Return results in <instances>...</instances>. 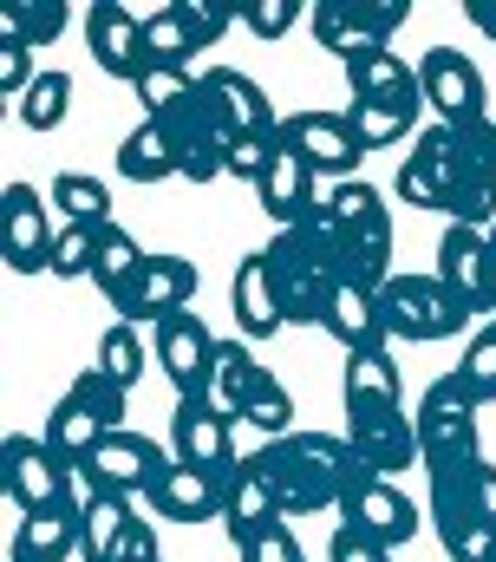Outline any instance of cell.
Returning a JSON list of instances; mask_svg holds the SVG:
<instances>
[{"mask_svg":"<svg viewBox=\"0 0 496 562\" xmlns=\"http://www.w3.org/2000/svg\"><path fill=\"white\" fill-rule=\"evenodd\" d=\"M248 464L268 477L281 517H320V510H340L360 458L347 445V431H314V425H294L281 438H261V451H248Z\"/></svg>","mask_w":496,"mask_h":562,"instance_id":"obj_1","label":"cell"},{"mask_svg":"<svg viewBox=\"0 0 496 562\" xmlns=\"http://www.w3.org/2000/svg\"><path fill=\"white\" fill-rule=\"evenodd\" d=\"M261 256H268V276H274V294H281V314H288V321H314V327H320V314H327L334 288L347 281L327 196H320L301 223L274 229V243H268Z\"/></svg>","mask_w":496,"mask_h":562,"instance_id":"obj_2","label":"cell"},{"mask_svg":"<svg viewBox=\"0 0 496 562\" xmlns=\"http://www.w3.org/2000/svg\"><path fill=\"white\" fill-rule=\"evenodd\" d=\"M327 210H334V243H340V269L360 288H385L398 276L392 269V216H385V196L372 190L367 177L353 183H334L327 190Z\"/></svg>","mask_w":496,"mask_h":562,"instance_id":"obj_3","label":"cell"},{"mask_svg":"<svg viewBox=\"0 0 496 562\" xmlns=\"http://www.w3.org/2000/svg\"><path fill=\"white\" fill-rule=\"evenodd\" d=\"M412 413H418L425 471H431V477H438V471H464V464L484 458V451H477V413H484V406L471 400V386H464L458 373H438Z\"/></svg>","mask_w":496,"mask_h":562,"instance_id":"obj_4","label":"cell"},{"mask_svg":"<svg viewBox=\"0 0 496 562\" xmlns=\"http://www.w3.org/2000/svg\"><path fill=\"white\" fill-rule=\"evenodd\" d=\"M72 484H79V471H72L46 438H33V431H7V438H0V491H7V504H13V517L66 504Z\"/></svg>","mask_w":496,"mask_h":562,"instance_id":"obj_5","label":"cell"},{"mask_svg":"<svg viewBox=\"0 0 496 562\" xmlns=\"http://www.w3.org/2000/svg\"><path fill=\"white\" fill-rule=\"evenodd\" d=\"M379 321H385V340H451L471 314L451 301V288L438 276H398L379 288Z\"/></svg>","mask_w":496,"mask_h":562,"instance_id":"obj_6","label":"cell"},{"mask_svg":"<svg viewBox=\"0 0 496 562\" xmlns=\"http://www.w3.org/2000/svg\"><path fill=\"white\" fill-rule=\"evenodd\" d=\"M412 20V7L405 0H320L314 13H307V26H314V40L347 66V59H360V53H379V46H392V33Z\"/></svg>","mask_w":496,"mask_h":562,"instance_id":"obj_7","label":"cell"},{"mask_svg":"<svg viewBox=\"0 0 496 562\" xmlns=\"http://www.w3.org/2000/svg\"><path fill=\"white\" fill-rule=\"evenodd\" d=\"M418 79H425V105L438 112V125H451V132H471V125H491V92H484V72H477V59L471 53H458V46H431L425 59H418Z\"/></svg>","mask_w":496,"mask_h":562,"instance_id":"obj_8","label":"cell"},{"mask_svg":"<svg viewBox=\"0 0 496 562\" xmlns=\"http://www.w3.org/2000/svg\"><path fill=\"white\" fill-rule=\"evenodd\" d=\"M170 464H177L170 445H157V438H144V431L124 425V431H112V438L92 451V464H79V477H92V484L112 491V497H131V504L144 497V504H150L157 484L170 477Z\"/></svg>","mask_w":496,"mask_h":562,"instance_id":"obj_9","label":"cell"},{"mask_svg":"<svg viewBox=\"0 0 496 562\" xmlns=\"http://www.w3.org/2000/svg\"><path fill=\"white\" fill-rule=\"evenodd\" d=\"M491 125L451 132V203H444V216L464 223V229H491L496 223V132Z\"/></svg>","mask_w":496,"mask_h":562,"instance_id":"obj_10","label":"cell"},{"mask_svg":"<svg viewBox=\"0 0 496 562\" xmlns=\"http://www.w3.org/2000/svg\"><path fill=\"white\" fill-rule=\"evenodd\" d=\"M340 524L347 530H360L372 543H385V550H405L412 537H418V504L392 484V477H379V471H353V484H347V497H340Z\"/></svg>","mask_w":496,"mask_h":562,"instance_id":"obj_11","label":"cell"},{"mask_svg":"<svg viewBox=\"0 0 496 562\" xmlns=\"http://www.w3.org/2000/svg\"><path fill=\"white\" fill-rule=\"evenodd\" d=\"M347 445L379 477H398V471L425 464L418 413H405V406H360V413H347Z\"/></svg>","mask_w":496,"mask_h":562,"instance_id":"obj_12","label":"cell"},{"mask_svg":"<svg viewBox=\"0 0 496 562\" xmlns=\"http://www.w3.org/2000/svg\"><path fill=\"white\" fill-rule=\"evenodd\" d=\"M281 144L301 150V164L314 177H334V183H353L360 164H367V144L353 138L347 112H288L281 119Z\"/></svg>","mask_w":496,"mask_h":562,"instance_id":"obj_13","label":"cell"},{"mask_svg":"<svg viewBox=\"0 0 496 562\" xmlns=\"http://www.w3.org/2000/svg\"><path fill=\"white\" fill-rule=\"evenodd\" d=\"M59 229L53 223V196H40V183H7V269L13 276H53V249H59Z\"/></svg>","mask_w":496,"mask_h":562,"instance_id":"obj_14","label":"cell"},{"mask_svg":"<svg viewBox=\"0 0 496 562\" xmlns=\"http://www.w3.org/2000/svg\"><path fill=\"white\" fill-rule=\"evenodd\" d=\"M196 288H203V269L190 262V256H144V269L137 281L124 288L119 301V321H170V314H183L190 301H196Z\"/></svg>","mask_w":496,"mask_h":562,"instance_id":"obj_15","label":"cell"},{"mask_svg":"<svg viewBox=\"0 0 496 562\" xmlns=\"http://www.w3.org/2000/svg\"><path fill=\"white\" fill-rule=\"evenodd\" d=\"M150 347H157V367H164V380L177 386V400H203V386H210V360H216V334H210V321H203L196 307H183V314L157 321Z\"/></svg>","mask_w":496,"mask_h":562,"instance_id":"obj_16","label":"cell"},{"mask_svg":"<svg viewBox=\"0 0 496 562\" xmlns=\"http://www.w3.org/2000/svg\"><path fill=\"white\" fill-rule=\"evenodd\" d=\"M438 281L451 288V301L477 321V314H496V276H491V236L484 229H464L451 223L438 236Z\"/></svg>","mask_w":496,"mask_h":562,"instance_id":"obj_17","label":"cell"},{"mask_svg":"<svg viewBox=\"0 0 496 562\" xmlns=\"http://www.w3.org/2000/svg\"><path fill=\"white\" fill-rule=\"evenodd\" d=\"M86 53H92L99 72L137 86L144 66H150V59H144V13L124 7V0H99V7L86 13Z\"/></svg>","mask_w":496,"mask_h":562,"instance_id":"obj_18","label":"cell"},{"mask_svg":"<svg viewBox=\"0 0 496 562\" xmlns=\"http://www.w3.org/2000/svg\"><path fill=\"white\" fill-rule=\"evenodd\" d=\"M170 458L177 464H203V471H236V419H223L210 400H177L170 413Z\"/></svg>","mask_w":496,"mask_h":562,"instance_id":"obj_19","label":"cell"},{"mask_svg":"<svg viewBox=\"0 0 496 562\" xmlns=\"http://www.w3.org/2000/svg\"><path fill=\"white\" fill-rule=\"evenodd\" d=\"M392 190H398L405 210H438L444 216V203H451V125H425L412 138Z\"/></svg>","mask_w":496,"mask_h":562,"instance_id":"obj_20","label":"cell"},{"mask_svg":"<svg viewBox=\"0 0 496 562\" xmlns=\"http://www.w3.org/2000/svg\"><path fill=\"white\" fill-rule=\"evenodd\" d=\"M229 477L236 471H203V464H170V477L157 484L150 510L164 524H210L229 510Z\"/></svg>","mask_w":496,"mask_h":562,"instance_id":"obj_21","label":"cell"},{"mask_svg":"<svg viewBox=\"0 0 496 562\" xmlns=\"http://www.w3.org/2000/svg\"><path fill=\"white\" fill-rule=\"evenodd\" d=\"M86 550V530H79V504H53V510H26L13 517V537H7V562H66Z\"/></svg>","mask_w":496,"mask_h":562,"instance_id":"obj_22","label":"cell"},{"mask_svg":"<svg viewBox=\"0 0 496 562\" xmlns=\"http://www.w3.org/2000/svg\"><path fill=\"white\" fill-rule=\"evenodd\" d=\"M229 307H236V340H274L281 327H288V314H281V294H274V276H268V256L255 249L236 262V281H229Z\"/></svg>","mask_w":496,"mask_h":562,"instance_id":"obj_23","label":"cell"},{"mask_svg":"<svg viewBox=\"0 0 496 562\" xmlns=\"http://www.w3.org/2000/svg\"><path fill=\"white\" fill-rule=\"evenodd\" d=\"M347 92H353V99H379V105L431 112V105H425V79H418V66H412V59H398L392 46L347 59Z\"/></svg>","mask_w":496,"mask_h":562,"instance_id":"obj_24","label":"cell"},{"mask_svg":"<svg viewBox=\"0 0 496 562\" xmlns=\"http://www.w3.org/2000/svg\"><path fill=\"white\" fill-rule=\"evenodd\" d=\"M72 504H79V530H86V550H79V557L86 562H119L124 537H131V524H137V504L99 491L92 477L72 484Z\"/></svg>","mask_w":496,"mask_h":562,"instance_id":"obj_25","label":"cell"},{"mask_svg":"<svg viewBox=\"0 0 496 562\" xmlns=\"http://www.w3.org/2000/svg\"><path fill=\"white\" fill-rule=\"evenodd\" d=\"M203 92L216 99V112L229 119L236 138H268V132H281V112L268 105V92H261L248 72H236V66H210V72H203Z\"/></svg>","mask_w":496,"mask_h":562,"instance_id":"obj_26","label":"cell"},{"mask_svg":"<svg viewBox=\"0 0 496 562\" xmlns=\"http://www.w3.org/2000/svg\"><path fill=\"white\" fill-rule=\"evenodd\" d=\"M274 373L248 353V340H216V360H210V386H203V400L223 413V419H236L243 425V413H248V400L268 386Z\"/></svg>","mask_w":496,"mask_h":562,"instance_id":"obj_27","label":"cell"},{"mask_svg":"<svg viewBox=\"0 0 496 562\" xmlns=\"http://www.w3.org/2000/svg\"><path fill=\"white\" fill-rule=\"evenodd\" d=\"M320 177L301 164V150H274V164H268V177L255 183V196H261V216H274V229H288V223H301L314 203H320V190H314Z\"/></svg>","mask_w":496,"mask_h":562,"instance_id":"obj_28","label":"cell"},{"mask_svg":"<svg viewBox=\"0 0 496 562\" xmlns=\"http://www.w3.org/2000/svg\"><path fill=\"white\" fill-rule=\"evenodd\" d=\"M320 327L347 347V353H367V347H385V321H379V288H360V281H340Z\"/></svg>","mask_w":496,"mask_h":562,"instance_id":"obj_29","label":"cell"},{"mask_svg":"<svg viewBox=\"0 0 496 562\" xmlns=\"http://www.w3.org/2000/svg\"><path fill=\"white\" fill-rule=\"evenodd\" d=\"M40 438H46V445H53V451L79 471V464H92V451L112 438V425H105L92 406H86V400H79V393H72V386H66V393H59V406H53V413H46V425H40Z\"/></svg>","mask_w":496,"mask_h":562,"instance_id":"obj_30","label":"cell"},{"mask_svg":"<svg viewBox=\"0 0 496 562\" xmlns=\"http://www.w3.org/2000/svg\"><path fill=\"white\" fill-rule=\"evenodd\" d=\"M340 400H347V413H360V406H405V380H398V360H392V347L347 353Z\"/></svg>","mask_w":496,"mask_h":562,"instance_id":"obj_31","label":"cell"},{"mask_svg":"<svg viewBox=\"0 0 496 562\" xmlns=\"http://www.w3.org/2000/svg\"><path fill=\"white\" fill-rule=\"evenodd\" d=\"M281 517V504H274V491H268V477L255 471V464H236V477H229V510H223V530H229V543H243L255 530H268Z\"/></svg>","mask_w":496,"mask_h":562,"instance_id":"obj_32","label":"cell"},{"mask_svg":"<svg viewBox=\"0 0 496 562\" xmlns=\"http://www.w3.org/2000/svg\"><path fill=\"white\" fill-rule=\"evenodd\" d=\"M119 177H131V183H164V177H177V144H170V132L164 125H131L119 144Z\"/></svg>","mask_w":496,"mask_h":562,"instance_id":"obj_33","label":"cell"},{"mask_svg":"<svg viewBox=\"0 0 496 562\" xmlns=\"http://www.w3.org/2000/svg\"><path fill=\"white\" fill-rule=\"evenodd\" d=\"M46 196H53V210H59L66 223H99V229L112 223V183H105V177H86V170H59Z\"/></svg>","mask_w":496,"mask_h":562,"instance_id":"obj_34","label":"cell"},{"mask_svg":"<svg viewBox=\"0 0 496 562\" xmlns=\"http://www.w3.org/2000/svg\"><path fill=\"white\" fill-rule=\"evenodd\" d=\"M137 269H144L137 236H131L124 223H105V229H99V269H92V288H99L105 301H119L124 288L137 281Z\"/></svg>","mask_w":496,"mask_h":562,"instance_id":"obj_35","label":"cell"},{"mask_svg":"<svg viewBox=\"0 0 496 562\" xmlns=\"http://www.w3.org/2000/svg\"><path fill=\"white\" fill-rule=\"evenodd\" d=\"M66 20H72L66 0H20V7H0V40H20L26 53H40L66 33Z\"/></svg>","mask_w":496,"mask_h":562,"instance_id":"obj_36","label":"cell"},{"mask_svg":"<svg viewBox=\"0 0 496 562\" xmlns=\"http://www.w3.org/2000/svg\"><path fill=\"white\" fill-rule=\"evenodd\" d=\"M196 86H203V72H183V66H144V79L131 86L137 92V105H144V119H177L190 99H196Z\"/></svg>","mask_w":496,"mask_h":562,"instance_id":"obj_37","label":"cell"},{"mask_svg":"<svg viewBox=\"0 0 496 562\" xmlns=\"http://www.w3.org/2000/svg\"><path fill=\"white\" fill-rule=\"evenodd\" d=\"M418 119H425V112H412V105H379V99H353V112H347L353 138L367 144V150H385V144H398V138H418V132H425Z\"/></svg>","mask_w":496,"mask_h":562,"instance_id":"obj_38","label":"cell"},{"mask_svg":"<svg viewBox=\"0 0 496 562\" xmlns=\"http://www.w3.org/2000/svg\"><path fill=\"white\" fill-rule=\"evenodd\" d=\"M144 59H150V66H183V72H190V59H196V40H190V26H183L177 0L144 13Z\"/></svg>","mask_w":496,"mask_h":562,"instance_id":"obj_39","label":"cell"},{"mask_svg":"<svg viewBox=\"0 0 496 562\" xmlns=\"http://www.w3.org/2000/svg\"><path fill=\"white\" fill-rule=\"evenodd\" d=\"M66 112H72V72H53V66H46V72L26 86V99H20V125H26V132H59Z\"/></svg>","mask_w":496,"mask_h":562,"instance_id":"obj_40","label":"cell"},{"mask_svg":"<svg viewBox=\"0 0 496 562\" xmlns=\"http://www.w3.org/2000/svg\"><path fill=\"white\" fill-rule=\"evenodd\" d=\"M92 367H99V373H112L124 393L144 380V340H137V327H131V321H112V327H105V340H99V360H92Z\"/></svg>","mask_w":496,"mask_h":562,"instance_id":"obj_41","label":"cell"},{"mask_svg":"<svg viewBox=\"0 0 496 562\" xmlns=\"http://www.w3.org/2000/svg\"><path fill=\"white\" fill-rule=\"evenodd\" d=\"M458 380L471 386L477 406L496 400V321H484V327L471 334V347H464V360H458Z\"/></svg>","mask_w":496,"mask_h":562,"instance_id":"obj_42","label":"cell"},{"mask_svg":"<svg viewBox=\"0 0 496 562\" xmlns=\"http://www.w3.org/2000/svg\"><path fill=\"white\" fill-rule=\"evenodd\" d=\"M99 269V223H66L59 249H53V276L59 281H86Z\"/></svg>","mask_w":496,"mask_h":562,"instance_id":"obj_43","label":"cell"},{"mask_svg":"<svg viewBox=\"0 0 496 562\" xmlns=\"http://www.w3.org/2000/svg\"><path fill=\"white\" fill-rule=\"evenodd\" d=\"M72 393L99 413V419L112 425V431H124V413H131V393H124L112 373H99V367H86V373H72Z\"/></svg>","mask_w":496,"mask_h":562,"instance_id":"obj_44","label":"cell"},{"mask_svg":"<svg viewBox=\"0 0 496 562\" xmlns=\"http://www.w3.org/2000/svg\"><path fill=\"white\" fill-rule=\"evenodd\" d=\"M177 13H183V26H190L196 53H203V46H216L229 26H243V7H229V0H177Z\"/></svg>","mask_w":496,"mask_h":562,"instance_id":"obj_45","label":"cell"},{"mask_svg":"<svg viewBox=\"0 0 496 562\" xmlns=\"http://www.w3.org/2000/svg\"><path fill=\"white\" fill-rule=\"evenodd\" d=\"M236 557H243V562H307V557H301V537H294V524H288V517H274L268 530L243 537V543H236Z\"/></svg>","mask_w":496,"mask_h":562,"instance_id":"obj_46","label":"cell"},{"mask_svg":"<svg viewBox=\"0 0 496 562\" xmlns=\"http://www.w3.org/2000/svg\"><path fill=\"white\" fill-rule=\"evenodd\" d=\"M243 425H255L261 438H281V431H294V400H288V386H281V380H268V386L248 400Z\"/></svg>","mask_w":496,"mask_h":562,"instance_id":"obj_47","label":"cell"},{"mask_svg":"<svg viewBox=\"0 0 496 562\" xmlns=\"http://www.w3.org/2000/svg\"><path fill=\"white\" fill-rule=\"evenodd\" d=\"M33 79H40V59H33L20 40H0V99H13V105H20Z\"/></svg>","mask_w":496,"mask_h":562,"instance_id":"obj_48","label":"cell"},{"mask_svg":"<svg viewBox=\"0 0 496 562\" xmlns=\"http://www.w3.org/2000/svg\"><path fill=\"white\" fill-rule=\"evenodd\" d=\"M274 150H281V132H268V138H236V144H229V177L261 183V177H268V164H274Z\"/></svg>","mask_w":496,"mask_h":562,"instance_id":"obj_49","label":"cell"},{"mask_svg":"<svg viewBox=\"0 0 496 562\" xmlns=\"http://www.w3.org/2000/svg\"><path fill=\"white\" fill-rule=\"evenodd\" d=\"M294 20H301V7H294V0H248V7H243V26L255 33V40H281Z\"/></svg>","mask_w":496,"mask_h":562,"instance_id":"obj_50","label":"cell"},{"mask_svg":"<svg viewBox=\"0 0 496 562\" xmlns=\"http://www.w3.org/2000/svg\"><path fill=\"white\" fill-rule=\"evenodd\" d=\"M327 562H392V550L385 543H372V537H360V530H334V550H327Z\"/></svg>","mask_w":496,"mask_h":562,"instance_id":"obj_51","label":"cell"},{"mask_svg":"<svg viewBox=\"0 0 496 562\" xmlns=\"http://www.w3.org/2000/svg\"><path fill=\"white\" fill-rule=\"evenodd\" d=\"M119 562H164V550H157V530L137 517L131 524V537H124V550H119Z\"/></svg>","mask_w":496,"mask_h":562,"instance_id":"obj_52","label":"cell"},{"mask_svg":"<svg viewBox=\"0 0 496 562\" xmlns=\"http://www.w3.org/2000/svg\"><path fill=\"white\" fill-rule=\"evenodd\" d=\"M471 477H477V517L496 530V464H491V458H477V471H471Z\"/></svg>","mask_w":496,"mask_h":562,"instance_id":"obj_53","label":"cell"},{"mask_svg":"<svg viewBox=\"0 0 496 562\" xmlns=\"http://www.w3.org/2000/svg\"><path fill=\"white\" fill-rule=\"evenodd\" d=\"M464 20H471L484 40H496V0H464Z\"/></svg>","mask_w":496,"mask_h":562,"instance_id":"obj_54","label":"cell"},{"mask_svg":"<svg viewBox=\"0 0 496 562\" xmlns=\"http://www.w3.org/2000/svg\"><path fill=\"white\" fill-rule=\"evenodd\" d=\"M491 132H496V125H491Z\"/></svg>","mask_w":496,"mask_h":562,"instance_id":"obj_55","label":"cell"}]
</instances>
